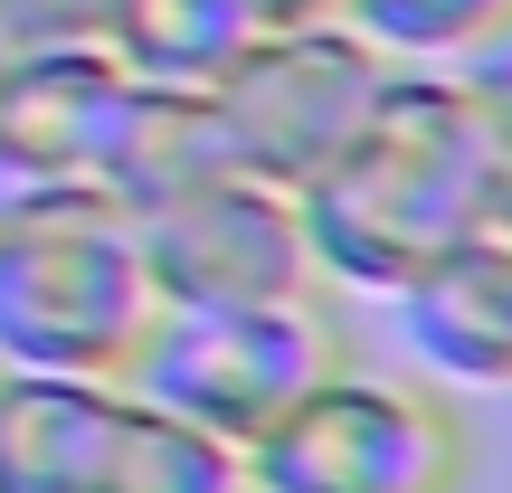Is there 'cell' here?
<instances>
[{"mask_svg": "<svg viewBox=\"0 0 512 493\" xmlns=\"http://www.w3.org/2000/svg\"><path fill=\"white\" fill-rule=\"evenodd\" d=\"M114 0H0V29L19 48H67V38H105Z\"/></svg>", "mask_w": 512, "mask_h": 493, "instance_id": "obj_15", "label": "cell"}, {"mask_svg": "<svg viewBox=\"0 0 512 493\" xmlns=\"http://www.w3.org/2000/svg\"><path fill=\"white\" fill-rule=\"evenodd\" d=\"M133 105V76L114 67L105 38H67V48H10L0 67V143L38 171V181H95L105 143Z\"/></svg>", "mask_w": 512, "mask_h": 493, "instance_id": "obj_7", "label": "cell"}, {"mask_svg": "<svg viewBox=\"0 0 512 493\" xmlns=\"http://www.w3.org/2000/svg\"><path fill=\"white\" fill-rule=\"evenodd\" d=\"M456 86H465V105H475L484 143H494V171H503V209H494V228H512V29L456 57Z\"/></svg>", "mask_w": 512, "mask_h": 493, "instance_id": "obj_14", "label": "cell"}, {"mask_svg": "<svg viewBox=\"0 0 512 493\" xmlns=\"http://www.w3.org/2000/svg\"><path fill=\"white\" fill-rule=\"evenodd\" d=\"M247 475L266 493H465L475 484V427L437 380L332 361L247 446Z\"/></svg>", "mask_w": 512, "mask_h": 493, "instance_id": "obj_3", "label": "cell"}, {"mask_svg": "<svg viewBox=\"0 0 512 493\" xmlns=\"http://www.w3.org/2000/svg\"><path fill=\"white\" fill-rule=\"evenodd\" d=\"M399 332L446 389H503L512 399V228H475L427 275H408Z\"/></svg>", "mask_w": 512, "mask_h": 493, "instance_id": "obj_8", "label": "cell"}, {"mask_svg": "<svg viewBox=\"0 0 512 493\" xmlns=\"http://www.w3.org/2000/svg\"><path fill=\"white\" fill-rule=\"evenodd\" d=\"M389 76H399V57H380L342 10H313V19H266L209 95L228 114L238 162L285 181V190H304L361 133V114L380 105Z\"/></svg>", "mask_w": 512, "mask_h": 493, "instance_id": "obj_5", "label": "cell"}, {"mask_svg": "<svg viewBox=\"0 0 512 493\" xmlns=\"http://www.w3.org/2000/svg\"><path fill=\"white\" fill-rule=\"evenodd\" d=\"M294 200H304V238H313L323 285L399 294L446 247L494 228L503 171H494V143H484L456 67H399L380 86V105L361 114V133Z\"/></svg>", "mask_w": 512, "mask_h": 493, "instance_id": "obj_1", "label": "cell"}, {"mask_svg": "<svg viewBox=\"0 0 512 493\" xmlns=\"http://www.w3.org/2000/svg\"><path fill=\"white\" fill-rule=\"evenodd\" d=\"M219 171H238V143H228L219 95L209 86H133L95 190L124 200V209H162V200H181V190L219 181Z\"/></svg>", "mask_w": 512, "mask_h": 493, "instance_id": "obj_10", "label": "cell"}, {"mask_svg": "<svg viewBox=\"0 0 512 493\" xmlns=\"http://www.w3.org/2000/svg\"><path fill=\"white\" fill-rule=\"evenodd\" d=\"M124 380L0 370V493H86L105 465Z\"/></svg>", "mask_w": 512, "mask_h": 493, "instance_id": "obj_9", "label": "cell"}, {"mask_svg": "<svg viewBox=\"0 0 512 493\" xmlns=\"http://www.w3.org/2000/svg\"><path fill=\"white\" fill-rule=\"evenodd\" d=\"M247 493H266V484H247Z\"/></svg>", "mask_w": 512, "mask_h": 493, "instance_id": "obj_19", "label": "cell"}, {"mask_svg": "<svg viewBox=\"0 0 512 493\" xmlns=\"http://www.w3.org/2000/svg\"><path fill=\"white\" fill-rule=\"evenodd\" d=\"M10 48H19V38H10V29H0V67H10Z\"/></svg>", "mask_w": 512, "mask_h": 493, "instance_id": "obj_18", "label": "cell"}, {"mask_svg": "<svg viewBox=\"0 0 512 493\" xmlns=\"http://www.w3.org/2000/svg\"><path fill=\"white\" fill-rule=\"evenodd\" d=\"M266 19H313V10H332V0H256Z\"/></svg>", "mask_w": 512, "mask_h": 493, "instance_id": "obj_17", "label": "cell"}, {"mask_svg": "<svg viewBox=\"0 0 512 493\" xmlns=\"http://www.w3.org/2000/svg\"><path fill=\"white\" fill-rule=\"evenodd\" d=\"M247 446L219 437V427H190L171 408L133 399L114 408V437H105V465H95L86 493H247Z\"/></svg>", "mask_w": 512, "mask_h": 493, "instance_id": "obj_12", "label": "cell"}, {"mask_svg": "<svg viewBox=\"0 0 512 493\" xmlns=\"http://www.w3.org/2000/svg\"><path fill=\"white\" fill-rule=\"evenodd\" d=\"M152 323H162V294L143 275L133 209L95 181L38 190L0 238V370L124 380Z\"/></svg>", "mask_w": 512, "mask_h": 493, "instance_id": "obj_2", "label": "cell"}, {"mask_svg": "<svg viewBox=\"0 0 512 493\" xmlns=\"http://www.w3.org/2000/svg\"><path fill=\"white\" fill-rule=\"evenodd\" d=\"M332 361H342V323L323 313V294H304V304H162L124 389L256 446Z\"/></svg>", "mask_w": 512, "mask_h": 493, "instance_id": "obj_4", "label": "cell"}, {"mask_svg": "<svg viewBox=\"0 0 512 493\" xmlns=\"http://www.w3.org/2000/svg\"><path fill=\"white\" fill-rule=\"evenodd\" d=\"M332 10L399 67H456L465 48L512 29V0H332Z\"/></svg>", "mask_w": 512, "mask_h": 493, "instance_id": "obj_13", "label": "cell"}, {"mask_svg": "<svg viewBox=\"0 0 512 493\" xmlns=\"http://www.w3.org/2000/svg\"><path fill=\"white\" fill-rule=\"evenodd\" d=\"M133 238H143V275L162 304H304V294H323L304 200L247 162L162 209H133Z\"/></svg>", "mask_w": 512, "mask_h": 493, "instance_id": "obj_6", "label": "cell"}, {"mask_svg": "<svg viewBox=\"0 0 512 493\" xmlns=\"http://www.w3.org/2000/svg\"><path fill=\"white\" fill-rule=\"evenodd\" d=\"M38 190H48V181H38V171H29V162H19V152H10V143H0V238H10V228H19V209H29V200H38Z\"/></svg>", "mask_w": 512, "mask_h": 493, "instance_id": "obj_16", "label": "cell"}, {"mask_svg": "<svg viewBox=\"0 0 512 493\" xmlns=\"http://www.w3.org/2000/svg\"><path fill=\"white\" fill-rule=\"evenodd\" d=\"M256 29V0H114L105 48L133 86H219Z\"/></svg>", "mask_w": 512, "mask_h": 493, "instance_id": "obj_11", "label": "cell"}]
</instances>
